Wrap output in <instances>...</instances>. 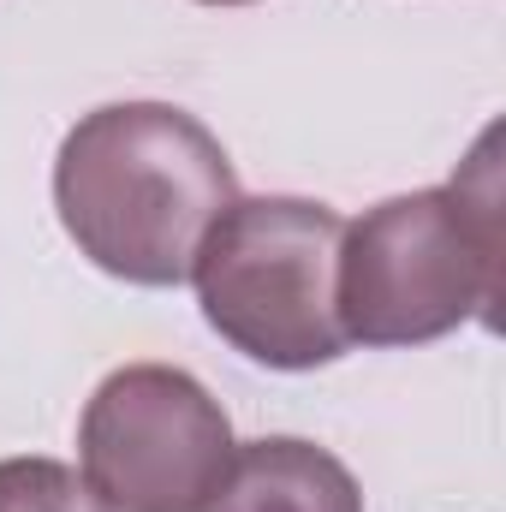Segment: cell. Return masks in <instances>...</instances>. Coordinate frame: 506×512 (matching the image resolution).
<instances>
[{
	"instance_id": "1",
	"label": "cell",
	"mask_w": 506,
	"mask_h": 512,
	"mask_svg": "<svg viewBox=\"0 0 506 512\" xmlns=\"http://www.w3.org/2000/svg\"><path fill=\"white\" fill-rule=\"evenodd\" d=\"M239 203L221 137L167 102H114L66 131L54 209L72 245L131 286H185L203 239Z\"/></svg>"
},
{
	"instance_id": "2",
	"label": "cell",
	"mask_w": 506,
	"mask_h": 512,
	"mask_svg": "<svg viewBox=\"0 0 506 512\" xmlns=\"http://www.w3.org/2000/svg\"><path fill=\"white\" fill-rule=\"evenodd\" d=\"M501 167L495 131L453 185L376 203L340 245V328L364 346H423L501 304Z\"/></svg>"
},
{
	"instance_id": "3",
	"label": "cell",
	"mask_w": 506,
	"mask_h": 512,
	"mask_svg": "<svg viewBox=\"0 0 506 512\" xmlns=\"http://www.w3.org/2000/svg\"><path fill=\"white\" fill-rule=\"evenodd\" d=\"M346 221L304 197H239L197 251V298L209 328L268 370L334 364Z\"/></svg>"
},
{
	"instance_id": "4",
	"label": "cell",
	"mask_w": 506,
	"mask_h": 512,
	"mask_svg": "<svg viewBox=\"0 0 506 512\" xmlns=\"http://www.w3.org/2000/svg\"><path fill=\"white\" fill-rule=\"evenodd\" d=\"M84 483L114 512H197L233 465V423L173 364H126L78 423Z\"/></svg>"
},
{
	"instance_id": "5",
	"label": "cell",
	"mask_w": 506,
	"mask_h": 512,
	"mask_svg": "<svg viewBox=\"0 0 506 512\" xmlns=\"http://www.w3.org/2000/svg\"><path fill=\"white\" fill-rule=\"evenodd\" d=\"M197 512H364V495L328 447L268 435L233 447L227 477Z\"/></svg>"
},
{
	"instance_id": "6",
	"label": "cell",
	"mask_w": 506,
	"mask_h": 512,
	"mask_svg": "<svg viewBox=\"0 0 506 512\" xmlns=\"http://www.w3.org/2000/svg\"><path fill=\"white\" fill-rule=\"evenodd\" d=\"M0 512H114L60 459H0Z\"/></svg>"
},
{
	"instance_id": "7",
	"label": "cell",
	"mask_w": 506,
	"mask_h": 512,
	"mask_svg": "<svg viewBox=\"0 0 506 512\" xmlns=\"http://www.w3.org/2000/svg\"><path fill=\"white\" fill-rule=\"evenodd\" d=\"M209 6H245V0H209Z\"/></svg>"
}]
</instances>
